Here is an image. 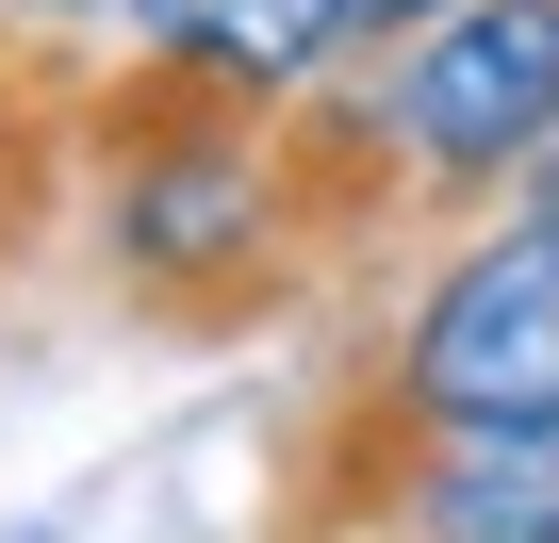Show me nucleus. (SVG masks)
Returning a JSON list of instances; mask_svg holds the SVG:
<instances>
[{
  "mask_svg": "<svg viewBox=\"0 0 559 543\" xmlns=\"http://www.w3.org/2000/svg\"><path fill=\"white\" fill-rule=\"evenodd\" d=\"M297 543H559V428H461L362 379L297 445Z\"/></svg>",
  "mask_w": 559,
  "mask_h": 543,
  "instance_id": "nucleus-1",
  "label": "nucleus"
},
{
  "mask_svg": "<svg viewBox=\"0 0 559 543\" xmlns=\"http://www.w3.org/2000/svg\"><path fill=\"white\" fill-rule=\"evenodd\" d=\"M379 379L412 412H461V428H559V231L543 214L461 231V263L395 314Z\"/></svg>",
  "mask_w": 559,
  "mask_h": 543,
  "instance_id": "nucleus-3",
  "label": "nucleus"
},
{
  "mask_svg": "<svg viewBox=\"0 0 559 543\" xmlns=\"http://www.w3.org/2000/svg\"><path fill=\"white\" fill-rule=\"evenodd\" d=\"M362 116L395 132L412 231L493 214V198L559 149V0H461V17L395 34V50L362 67Z\"/></svg>",
  "mask_w": 559,
  "mask_h": 543,
  "instance_id": "nucleus-2",
  "label": "nucleus"
},
{
  "mask_svg": "<svg viewBox=\"0 0 559 543\" xmlns=\"http://www.w3.org/2000/svg\"><path fill=\"white\" fill-rule=\"evenodd\" d=\"M346 17V50H395V34H428V17H461V0H330Z\"/></svg>",
  "mask_w": 559,
  "mask_h": 543,
  "instance_id": "nucleus-5",
  "label": "nucleus"
},
{
  "mask_svg": "<svg viewBox=\"0 0 559 543\" xmlns=\"http://www.w3.org/2000/svg\"><path fill=\"white\" fill-rule=\"evenodd\" d=\"M0 17H34V34H99V17H132V0H0Z\"/></svg>",
  "mask_w": 559,
  "mask_h": 543,
  "instance_id": "nucleus-6",
  "label": "nucleus"
},
{
  "mask_svg": "<svg viewBox=\"0 0 559 543\" xmlns=\"http://www.w3.org/2000/svg\"><path fill=\"white\" fill-rule=\"evenodd\" d=\"M132 50H181V67H230L263 99H297L346 67V17L330 0H132Z\"/></svg>",
  "mask_w": 559,
  "mask_h": 543,
  "instance_id": "nucleus-4",
  "label": "nucleus"
},
{
  "mask_svg": "<svg viewBox=\"0 0 559 543\" xmlns=\"http://www.w3.org/2000/svg\"><path fill=\"white\" fill-rule=\"evenodd\" d=\"M510 214H543V231H559V149H543V165L510 181Z\"/></svg>",
  "mask_w": 559,
  "mask_h": 543,
  "instance_id": "nucleus-7",
  "label": "nucleus"
}]
</instances>
